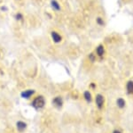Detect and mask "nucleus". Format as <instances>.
Instances as JSON below:
<instances>
[{
  "label": "nucleus",
  "instance_id": "obj_1",
  "mask_svg": "<svg viewBox=\"0 0 133 133\" xmlns=\"http://www.w3.org/2000/svg\"><path fill=\"white\" fill-rule=\"evenodd\" d=\"M45 98H44V96L42 95H37L32 100L31 102V106L33 108L36 109V110H40V109L44 108V106H45Z\"/></svg>",
  "mask_w": 133,
  "mask_h": 133
},
{
  "label": "nucleus",
  "instance_id": "obj_2",
  "mask_svg": "<svg viewBox=\"0 0 133 133\" xmlns=\"http://www.w3.org/2000/svg\"><path fill=\"white\" fill-rule=\"evenodd\" d=\"M51 39H52L53 43H55V44H59V43H61L62 40H63L62 35L57 31H51Z\"/></svg>",
  "mask_w": 133,
  "mask_h": 133
},
{
  "label": "nucleus",
  "instance_id": "obj_3",
  "mask_svg": "<svg viewBox=\"0 0 133 133\" xmlns=\"http://www.w3.org/2000/svg\"><path fill=\"white\" fill-rule=\"evenodd\" d=\"M105 102H106V99H105L104 96L102 94H97L95 96V104L98 109H103V107L105 106Z\"/></svg>",
  "mask_w": 133,
  "mask_h": 133
},
{
  "label": "nucleus",
  "instance_id": "obj_4",
  "mask_svg": "<svg viewBox=\"0 0 133 133\" xmlns=\"http://www.w3.org/2000/svg\"><path fill=\"white\" fill-rule=\"evenodd\" d=\"M95 52L97 57H98L99 59H104L105 55H106V48H105L104 45L103 44L98 45L95 49Z\"/></svg>",
  "mask_w": 133,
  "mask_h": 133
},
{
  "label": "nucleus",
  "instance_id": "obj_5",
  "mask_svg": "<svg viewBox=\"0 0 133 133\" xmlns=\"http://www.w3.org/2000/svg\"><path fill=\"white\" fill-rule=\"evenodd\" d=\"M36 94V90L35 89H26V90H23L21 93V96L24 99H30V98Z\"/></svg>",
  "mask_w": 133,
  "mask_h": 133
},
{
  "label": "nucleus",
  "instance_id": "obj_6",
  "mask_svg": "<svg viewBox=\"0 0 133 133\" xmlns=\"http://www.w3.org/2000/svg\"><path fill=\"white\" fill-rule=\"evenodd\" d=\"M63 104H64L63 98L59 96H55L52 99V105H53V106L56 107V108H61V107L63 106Z\"/></svg>",
  "mask_w": 133,
  "mask_h": 133
},
{
  "label": "nucleus",
  "instance_id": "obj_7",
  "mask_svg": "<svg viewBox=\"0 0 133 133\" xmlns=\"http://www.w3.org/2000/svg\"><path fill=\"white\" fill-rule=\"evenodd\" d=\"M27 128H28V124L24 121H18L16 123V129L18 130V131L23 132L25 131Z\"/></svg>",
  "mask_w": 133,
  "mask_h": 133
},
{
  "label": "nucleus",
  "instance_id": "obj_8",
  "mask_svg": "<svg viewBox=\"0 0 133 133\" xmlns=\"http://www.w3.org/2000/svg\"><path fill=\"white\" fill-rule=\"evenodd\" d=\"M83 97H84V100L87 103H91L92 100H93V96H92L91 92L89 90H85L83 92Z\"/></svg>",
  "mask_w": 133,
  "mask_h": 133
},
{
  "label": "nucleus",
  "instance_id": "obj_9",
  "mask_svg": "<svg viewBox=\"0 0 133 133\" xmlns=\"http://www.w3.org/2000/svg\"><path fill=\"white\" fill-rule=\"evenodd\" d=\"M50 5L51 6L53 10L55 11H61V5H59V3L57 0H51L50 1Z\"/></svg>",
  "mask_w": 133,
  "mask_h": 133
},
{
  "label": "nucleus",
  "instance_id": "obj_10",
  "mask_svg": "<svg viewBox=\"0 0 133 133\" xmlns=\"http://www.w3.org/2000/svg\"><path fill=\"white\" fill-rule=\"evenodd\" d=\"M126 91L129 95H133V80H130L126 83Z\"/></svg>",
  "mask_w": 133,
  "mask_h": 133
},
{
  "label": "nucleus",
  "instance_id": "obj_11",
  "mask_svg": "<svg viewBox=\"0 0 133 133\" xmlns=\"http://www.w3.org/2000/svg\"><path fill=\"white\" fill-rule=\"evenodd\" d=\"M116 106L118 108H120V109H123L124 108V107L126 106V101H125V99L123 97H119V98H117V100H116Z\"/></svg>",
  "mask_w": 133,
  "mask_h": 133
},
{
  "label": "nucleus",
  "instance_id": "obj_12",
  "mask_svg": "<svg viewBox=\"0 0 133 133\" xmlns=\"http://www.w3.org/2000/svg\"><path fill=\"white\" fill-rule=\"evenodd\" d=\"M14 19H15V21H23V20H24V15H23V14L21 12L16 13V14H14Z\"/></svg>",
  "mask_w": 133,
  "mask_h": 133
},
{
  "label": "nucleus",
  "instance_id": "obj_13",
  "mask_svg": "<svg viewBox=\"0 0 133 133\" xmlns=\"http://www.w3.org/2000/svg\"><path fill=\"white\" fill-rule=\"evenodd\" d=\"M96 21H97L98 25H99L100 27H103L105 26V24H106V22H105V20L102 18V17H97V19H96Z\"/></svg>",
  "mask_w": 133,
  "mask_h": 133
},
{
  "label": "nucleus",
  "instance_id": "obj_14",
  "mask_svg": "<svg viewBox=\"0 0 133 133\" xmlns=\"http://www.w3.org/2000/svg\"><path fill=\"white\" fill-rule=\"evenodd\" d=\"M88 58H89V60L91 62V63H94V62L96 61V59H97V55H96V54H94V53H91L89 55H88Z\"/></svg>",
  "mask_w": 133,
  "mask_h": 133
},
{
  "label": "nucleus",
  "instance_id": "obj_15",
  "mask_svg": "<svg viewBox=\"0 0 133 133\" xmlns=\"http://www.w3.org/2000/svg\"><path fill=\"white\" fill-rule=\"evenodd\" d=\"M0 10L3 11V12H7L8 7H7V6H5V5H2V6H0Z\"/></svg>",
  "mask_w": 133,
  "mask_h": 133
},
{
  "label": "nucleus",
  "instance_id": "obj_16",
  "mask_svg": "<svg viewBox=\"0 0 133 133\" xmlns=\"http://www.w3.org/2000/svg\"><path fill=\"white\" fill-rule=\"evenodd\" d=\"M90 88H91V89H96V84L95 83H91V84H90Z\"/></svg>",
  "mask_w": 133,
  "mask_h": 133
},
{
  "label": "nucleus",
  "instance_id": "obj_17",
  "mask_svg": "<svg viewBox=\"0 0 133 133\" xmlns=\"http://www.w3.org/2000/svg\"><path fill=\"white\" fill-rule=\"evenodd\" d=\"M112 133H123V131H122L121 130H118V129H115V130H113Z\"/></svg>",
  "mask_w": 133,
  "mask_h": 133
},
{
  "label": "nucleus",
  "instance_id": "obj_18",
  "mask_svg": "<svg viewBox=\"0 0 133 133\" xmlns=\"http://www.w3.org/2000/svg\"><path fill=\"white\" fill-rule=\"evenodd\" d=\"M0 57H1V52H0Z\"/></svg>",
  "mask_w": 133,
  "mask_h": 133
},
{
  "label": "nucleus",
  "instance_id": "obj_19",
  "mask_svg": "<svg viewBox=\"0 0 133 133\" xmlns=\"http://www.w3.org/2000/svg\"><path fill=\"white\" fill-rule=\"evenodd\" d=\"M17 1H20V0H17Z\"/></svg>",
  "mask_w": 133,
  "mask_h": 133
}]
</instances>
